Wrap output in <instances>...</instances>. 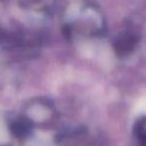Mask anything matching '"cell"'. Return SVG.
I'll list each match as a JSON object with an SVG mask.
<instances>
[{"label": "cell", "mask_w": 146, "mask_h": 146, "mask_svg": "<svg viewBox=\"0 0 146 146\" xmlns=\"http://www.w3.org/2000/svg\"><path fill=\"white\" fill-rule=\"evenodd\" d=\"M26 108L27 110L25 115L30 118L35 125L48 122L52 117L53 106L45 100L38 98L36 100H32Z\"/></svg>", "instance_id": "6da1fadb"}, {"label": "cell", "mask_w": 146, "mask_h": 146, "mask_svg": "<svg viewBox=\"0 0 146 146\" xmlns=\"http://www.w3.org/2000/svg\"><path fill=\"white\" fill-rule=\"evenodd\" d=\"M35 124L25 114L16 116L9 121V130L11 134L17 139H25L29 137Z\"/></svg>", "instance_id": "7a4b0ae2"}, {"label": "cell", "mask_w": 146, "mask_h": 146, "mask_svg": "<svg viewBox=\"0 0 146 146\" xmlns=\"http://www.w3.org/2000/svg\"><path fill=\"white\" fill-rule=\"evenodd\" d=\"M136 134L140 146H146V118L137 125Z\"/></svg>", "instance_id": "3957f363"}]
</instances>
